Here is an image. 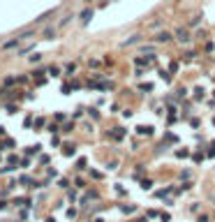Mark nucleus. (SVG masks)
Masks as SVG:
<instances>
[{
    "label": "nucleus",
    "instance_id": "1",
    "mask_svg": "<svg viewBox=\"0 0 215 222\" xmlns=\"http://www.w3.org/2000/svg\"><path fill=\"white\" fill-rule=\"evenodd\" d=\"M81 16H83L81 21H83V23H88V21H90V16H93V9H86V12H83Z\"/></svg>",
    "mask_w": 215,
    "mask_h": 222
}]
</instances>
